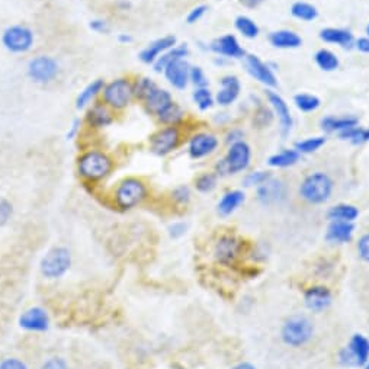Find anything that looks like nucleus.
Returning <instances> with one entry per match:
<instances>
[{
    "label": "nucleus",
    "instance_id": "f257e3e1",
    "mask_svg": "<svg viewBox=\"0 0 369 369\" xmlns=\"http://www.w3.org/2000/svg\"><path fill=\"white\" fill-rule=\"evenodd\" d=\"M333 179L324 172L308 175L300 187V195L308 204L320 205L328 202L333 193Z\"/></svg>",
    "mask_w": 369,
    "mask_h": 369
},
{
    "label": "nucleus",
    "instance_id": "f03ea898",
    "mask_svg": "<svg viewBox=\"0 0 369 369\" xmlns=\"http://www.w3.org/2000/svg\"><path fill=\"white\" fill-rule=\"evenodd\" d=\"M113 167V162L109 155L104 151H88L77 162L79 175L89 182H97L105 179Z\"/></svg>",
    "mask_w": 369,
    "mask_h": 369
},
{
    "label": "nucleus",
    "instance_id": "7ed1b4c3",
    "mask_svg": "<svg viewBox=\"0 0 369 369\" xmlns=\"http://www.w3.org/2000/svg\"><path fill=\"white\" fill-rule=\"evenodd\" d=\"M72 263V252L64 246H54L41 258L39 272L47 279H60L70 271Z\"/></svg>",
    "mask_w": 369,
    "mask_h": 369
},
{
    "label": "nucleus",
    "instance_id": "20e7f679",
    "mask_svg": "<svg viewBox=\"0 0 369 369\" xmlns=\"http://www.w3.org/2000/svg\"><path fill=\"white\" fill-rule=\"evenodd\" d=\"M252 160V149L246 141H237L231 144L225 158L217 164V175L227 176V175H237L243 172L250 164Z\"/></svg>",
    "mask_w": 369,
    "mask_h": 369
},
{
    "label": "nucleus",
    "instance_id": "39448f33",
    "mask_svg": "<svg viewBox=\"0 0 369 369\" xmlns=\"http://www.w3.org/2000/svg\"><path fill=\"white\" fill-rule=\"evenodd\" d=\"M314 334V328L311 321L304 316H294L282 325L281 337L283 343L292 348H301L307 345Z\"/></svg>",
    "mask_w": 369,
    "mask_h": 369
},
{
    "label": "nucleus",
    "instance_id": "423d86ee",
    "mask_svg": "<svg viewBox=\"0 0 369 369\" xmlns=\"http://www.w3.org/2000/svg\"><path fill=\"white\" fill-rule=\"evenodd\" d=\"M147 187L137 178L124 179L115 191V202L121 209H133L147 198Z\"/></svg>",
    "mask_w": 369,
    "mask_h": 369
},
{
    "label": "nucleus",
    "instance_id": "0eeeda50",
    "mask_svg": "<svg viewBox=\"0 0 369 369\" xmlns=\"http://www.w3.org/2000/svg\"><path fill=\"white\" fill-rule=\"evenodd\" d=\"M339 361L349 368L365 366L369 362V339L361 333L353 334L348 346L340 350Z\"/></svg>",
    "mask_w": 369,
    "mask_h": 369
},
{
    "label": "nucleus",
    "instance_id": "6e6552de",
    "mask_svg": "<svg viewBox=\"0 0 369 369\" xmlns=\"http://www.w3.org/2000/svg\"><path fill=\"white\" fill-rule=\"evenodd\" d=\"M2 44L10 53H28L34 46V32L28 26L12 25L5 30L2 35Z\"/></svg>",
    "mask_w": 369,
    "mask_h": 369
},
{
    "label": "nucleus",
    "instance_id": "1a4fd4ad",
    "mask_svg": "<svg viewBox=\"0 0 369 369\" xmlns=\"http://www.w3.org/2000/svg\"><path fill=\"white\" fill-rule=\"evenodd\" d=\"M104 101L109 108L122 109L129 106L134 96V86L129 79H117L104 88Z\"/></svg>",
    "mask_w": 369,
    "mask_h": 369
},
{
    "label": "nucleus",
    "instance_id": "9d476101",
    "mask_svg": "<svg viewBox=\"0 0 369 369\" xmlns=\"http://www.w3.org/2000/svg\"><path fill=\"white\" fill-rule=\"evenodd\" d=\"M180 143V131L178 126H164L150 138V150L155 155H167L178 149Z\"/></svg>",
    "mask_w": 369,
    "mask_h": 369
},
{
    "label": "nucleus",
    "instance_id": "9b49d317",
    "mask_svg": "<svg viewBox=\"0 0 369 369\" xmlns=\"http://www.w3.org/2000/svg\"><path fill=\"white\" fill-rule=\"evenodd\" d=\"M59 73V64L48 55H38L28 64V76L35 83H50Z\"/></svg>",
    "mask_w": 369,
    "mask_h": 369
},
{
    "label": "nucleus",
    "instance_id": "f8f14e48",
    "mask_svg": "<svg viewBox=\"0 0 369 369\" xmlns=\"http://www.w3.org/2000/svg\"><path fill=\"white\" fill-rule=\"evenodd\" d=\"M19 328L31 333H44L50 329L51 319L47 310L42 307H31L25 310L18 320Z\"/></svg>",
    "mask_w": 369,
    "mask_h": 369
},
{
    "label": "nucleus",
    "instance_id": "ddd939ff",
    "mask_svg": "<svg viewBox=\"0 0 369 369\" xmlns=\"http://www.w3.org/2000/svg\"><path fill=\"white\" fill-rule=\"evenodd\" d=\"M245 67L247 70V73L259 83L265 84L267 88H276L278 80L274 73V70L269 67V64L263 63L258 55L249 54L245 55Z\"/></svg>",
    "mask_w": 369,
    "mask_h": 369
},
{
    "label": "nucleus",
    "instance_id": "4468645a",
    "mask_svg": "<svg viewBox=\"0 0 369 369\" xmlns=\"http://www.w3.org/2000/svg\"><path fill=\"white\" fill-rule=\"evenodd\" d=\"M287 198V184L281 179L271 178L258 187V200L262 205L269 207L281 204Z\"/></svg>",
    "mask_w": 369,
    "mask_h": 369
},
{
    "label": "nucleus",
    "instance_id": "2eb2a0df",
    "mask_svg": "<svg viewBox=\"0 0 369 369\" xmlns=\"http://www.w3.org/2000/svg\"><path fill=\"white\" fill-rule=\"evenodd\" d=\"M266 97H267L269 104H271V108H272L274 113L279 120L282 137H287L291 133L292 124H294L291 111H290V106H288L287 101L281 95L274 92V91H267L266 92Z\"/></svg>",
    "mask_w": 369,
    "mask_h": 369
},
{
    "label": "nucleus",
    "instance_id": "dca6fc26",
    "mask_svg": "<svg viewBox=\"0 0 369 369\" xmlns=\"http://www.w3.org/2000/svg\"><path fill=\"white\" fill-rule=\"evenodd\" d=\"M220 146L217 135L209 133L195 134L189 141V155L192 159H204L207 155L214 153Z\"/></svg>",
    "mask_w": 369,
    "mask_h": 369
},
{
    "label": "nucleus",
    "instance_id": "f3484780",
    "mask_svg": "<svg viewBox=\"0 0 369 369\" xmlns=\"http://www.w3.org/2000/svg\"><path fill=\"white\" fill-rule=\"evenodd\" d=\"M209 50L218 55L225 57V59H245L246 55L245 48L240 46L238 39L231 34L216 38L209 44Z\"/></svg>",
    "mask_w": 369,
    "mask_h": 369
},
{
    "label": "nucleus",
    "instance_id": "a211bd4d",
    "mask_svg": "<svg viewBox=\"0 0 369 369\" xmlns=\"http://www.w3.org/2000/svg\"><path fill=\"white\" fill-rule=\"evenodd\" d=\"M241 241L234 236H223L214 246V256L220 263L230 265L233 263L241 252Z\"/></svg>",
    "mask_w": 369,
    "mask_h": 369
},
{
    "label": "nucleus",
    "instance_id": "6ab92c4d",
    "mask_svg": "<svg viewBox=\"0 0 369 369\" xmlns=\"http://www.w3.org/2000/svg\"><path fill=\"white\" fill-rule=\"evenodd\" d=\"M164 76L167 82L172 84L175 89L183 91L187 89L188 83H189V72H191V66L184 59H178L172 63H169L164 67Z\"/></svg>",
    "mask_w": 369,
    "mask_h": 369
},
{
    "label": "nucleus",
    "instance_id": "aec40b11",
    "mask_svg": "<svg viewBox=\"0 0 369 369\" xmlns=\"http://www.w3.org/2000/svg\"><path fill=\"white\" fill-rule=\"evenodd\" d=\"M176 42L178 39L175 35H166V37L155 39L150 42V44L140 53L138 55L140 60L146 64H154L155 60H158L162 54H164L170 48L176 47Z\"/></svg>",
    "mask_w": 369,
    "mask_h": 369
},
{
    "label": "nucleus",
    "instance_id": "412c9836",
    "mask_svg": "<svg viewBox=\"0 0 369 369\" xmlns=\"http://www.w3.org/2000/svg\"><path fill=\"white\" fill-rule=\"evenodd\" d=\"M332 292L329 288L325 287H311L305 291L304 295V301L308 310L316 311V313H320V311H324L325 308H329L332 304Z\"/></svg>",
    "mask_w": 369,
    "mask_h": 369
},
{
    "label": "nucleus",
    "instance_id": "4be33fe9",
    "mask_svg": "<svg viewBox=\"0 0 369 369\" xmlns=\"http://www.w3.org/2000/svg\"><path fill=\"white\" fill-rule=\"evenodd\" d=\"M220 84H221V89L217 92V96H216L217 104H220L221 106H229L234 104L241 92V83L238 77L231 76V75L224 76L220 80Z\"/></svg>",
    "mask_w": 369,
    "mask_h": 369
},
{
    "label": "nucleus",
    "instance_id": "5701e85b",
    "mask_svg": "<svg viewBox=\"0 0 369 369\" xmlns=\"http://www.w3.org/2000/svg\"><path fill=\"white\" fill-rule=\"evenodd\" d=\"M144 104H146V109L150 113L160 118L163 113L175 104V101H173L172 95H170V92H167L166 89L158 88L151 92V95L144 101Z\"/></svg>",
    "mask_w": 369,
    "mask_h": 369
},
{
    "label": "nucleus",
    "instance_id": "b1692460",
    "mask_svg": "<svg viewBox=\"0 0 369 369\" xmlns=\"http://www.w3.org/2000/svg\"><path fill=\"white\" fill-rule=\"evenodd\" d=\"M354 233V225L349 221H332L328 233H325V240L336 245H346L352 240Z\"/></svg>",
    "mask_w": 369,
    "mask_h": 369
},
{
    "label": "nucleus",
    "instance_id": "393cba45",
    "mask_svg": "<svg viewBox=\"0 0 369 369\" xmlns=\"http://www.w3.org/2000/svg\"><path fill=\"white\" fill-rule=\"evenodd\" d=\"M320 39L328 44H336L343 48H352L354 44L353 34L343 28H324L320 31Z\"/></svg>",
    "mask_w": 369,
    "mask_h": 369
},
{
    "label": "nucleus",
    "instance_id": "a878e982",
    "mask_svg": "<svg viewBox=\"0 0 369 369\" xmlns=\"http://www.w3.org/2000/svg\"><path fill=\"white\" fill-rule=\"evenodd\" d=\"M269 42L279 50H295L303 46V38L291 30H279L269 35Z\"/></svg>",
    "mask_w": 369,
    "mask_h": 369
},
{
    "label": "nucleus",
    "instance_id": "bb28decb",
    "mask_svg": "<svg viewBox=\"0 0 369 369\" xmlns=\"http://www.w3.org/2000/svg\"><path fill=\"white\" fill-rule=\"evenodd\" d=\"M358 124L359 120L353 115H342V117L329 115L321 118L320 121V126L324 133H337V134L352 129V126H357Z\"/></svg>",
    "mask_w": 369,
    "mask_h": 369
},
{
    "label": "nucleus",
    "instance_id": "cd10ccee",
    "mask_svg": "<svg viewBox=\"0 0 369 369\" xmlns=\"http://www.w3.org/2000/svg\"><path fill=\"white\" fill-rule=\"evenodd\" d=\"M86 121L91 126H93V129H105V126L113 122V117L111 111L108 109V105L97 102L93 104L92 108H89L86 113Z\"/></svg>",
    "mask_w": 369,
    "mask_h": 369
},
{
    "label": "nucleus",
    "instance_id": "c85d7f7f",
    "mask_svg": "<svg viewBox=\"0 0 369 369\" xmlns=\"http://www.w3.org/2000/svg\"><path fill=\"white\" fill-rule=\"evenodd\" d=\"M245 200H246L245 192H241V191L227 192L223 195V198L217 205V212L221 217H229L233 214L234 211L240 208L241 204H245Z\"/></svg>",
    "mask_w": 369,
    "mask_h": 369
},
{
    "label": "nucleus",
    "instance_id": "c756f323",
    "mask_svg": "<svg viewBox=\"0 0 369 369\" xmlns=\"http://www.w3.org/2000/svg\"><path fill=\"white\" fill-rule=\"evenodd\" d=\"M301 159V154L298 153L295 149H283L279 153H275L274 155L267 159V164L271 167H279L285 169L296 164Z\"/></svg>",
    "mask_w": 369,
    "mask_h": 369
},
{
    "label": "nucleus",
    "instance_id": "7c9ffc66",
    "mask_svg": "<svg viewBox=\"0 0 369 369\" xmlns=\"http://www.w3.org/2000/svg\"><path fill=\"white\" fill-rule=\"evenodd\" d=\"M359 217V209L350 204H337L332 207L328 212L330 221H349L353 223Z\"/></svg>",
    "mask_w": 369,
    "mask_h": 369
},
{
    "label": "nucleus",
    "instance_id": "2f4dec72",
    "mask_svg": "<svg viewBox=\"0 0 369 369\" xmlns=\"http://www.w3.org/2000/svg\"><path fill=\"white\" fill-rule=\"evenodd\" d=\"M189 55V48L187 44H183V46H176L173 48H170L169 51H166L164 54H162L158 60H155V63L153 64L154 66V70L158 73L163 72L164 67L169 64V63H172L178 59H184V57H188Z\"/></svg>",
    "mask_w": 369,
    "mask_h": 369
},
{
    "label": "nucleus",
    "instance_id": "473e14b6",
    "mask_svg": "<svg viewBox=\"0 0 369 369\" xmlns=\"http://www.w3.org/2000/svg\"><path fill=\"white\" fill-rule=\"evenodd\" d=\"M104 88H105V83L102 79H96L92 83H89L88 86L79 93L77 101H76V108L83 109L91 101H93L97 93H101L104 91Z\"/></svg>",
    "mask_w": 369,
    "mask_h": 369
},
{
    "label": "nucleus",
    "instance_id": "72a5a7b5",
    "mask_svg": "<svg viewBox=\"0 0 369 369\" xmlns=\"http://www.w3.org/2000/svg\"><path fill=\"white\" fill-rule=\"evenodd\" d=\"M291 13L294 18L304 21V22H313L319 18L317 8L308 2H303V0H300V2H295L291 6Z\"/></svg>",
    "mask_w": 369,
    "mask_h": 369
},
{
    "label": "nucleus",
    "instance_id": "f704fd0d",
    "mask_svg": "<svg viewBox=\"0 0 369 369\" xmlns=\"http://www.w3.org/2000/svg\"><path fill=\"white\" fill-rule=\"evenodd\" d=\"M314 60H316V64L323 70V72H334V70H337L340 66L337 55L333 51L325 50V48H321L316 53Z\"/></svg>",
    "mask_w": 369,
    "mask_h": 369
},
{
    "label": "nucleus",
    "instance_id": "c9c22d12",
    "mask_svg": "<svg viewBox=\"0 0 369 369\" xmlns=\"http://www.w3.org/2000/svg\"><path fill=\"white\" fill-rule=\"evenodd\" d=\"M339 138L343 141H349L353 146H362L369 141V129L363 126H352V129L339 133Z\"/></svg>",
    "mask_w": 369,
    "mask_h": 369
},
{
    "label": "nucleus",
    "instance_id": "e433bc0d",
    "mask_svg": "<svg viewBox=\"0 0 369 369\" xmlns=\"http://www.w3.org/2000/svg\"><path fill=\"white\" fill-rule=\"evenodd\" d=\"M234 26L241 35H243L245 38H249V39L256 38L261 34V28L258 26V23L245 15H240L236 18Z\"/></svg>",
    "mask_w": 369,
    "mask_h": 369
},
{
    "label": "nucleus",
    "instance_id": "4c0bfd02",
    "mask_svg": "<svg viewBox=\"0 0 369 369\" xmlns=\"http://www.w3.org/2000/svg\"><path fill=\"white\" fill-rule=\"evenodd\" d=\"M294 104L301 112H314L320 108L321 101H320V97L316 95L298 93L294 97Z\"/></svg>",
    "mask_w": 369,
    "mask_h": 369
},
{
    "label": "nucleus",
    "instance_id": "58836bf2",
    "mask_svg": "<svg viewBox=\"0 0 369 369\" xmlns=\"http://www.w3.org/2000/svg\"><path fill=\"white\" fill-rule=\"evenodd\" d=\"M325 137H308L305 140H301L298 141V143H295V150L300 153V154H311V153H316L319 151L324 144H325Z\"/></svg>",
    "mask_w": 369,
    "mask_h": 369
},
{
    "label": "nucleus",
    "instance_id": "ea45409f",
    "mask_svg": "<svg viewBox=\"0 0 369 369\" xmlns=\"http://www.w3.org/2000/svg\"><path fill=\"white\" fill-rule=\"evenodd\" d=\"M158 83H155L154 80L149 79V77H143L140 79L135 84H134V96L138 97L140 101H146V99L151 95V92L154 89H158Z\"/></svg>",
    "mask_w": 369,
    "mask_h": 369
},
{
    "label": "nucleus",
    "instance_id": "a19ab883",
    "mask_svg": "<svg viewBox=\"0 0 369 369\" xmlns=\"http://www.w3.org/2000/svg\"><path fill=\"white\" fill-rule=\"evenodd\" d=\"M192 99L195 105L201 111H208L214 105V96H212L211 91L208 88H196V91L192 95Z\"/></svg>",
    "mask_w": 369,
    "mask_h": 369
},
{
    "label": "nucleus",
    "instance_id": "79ce46f5",
    "mask_svg": "<svg viewBox=\"0 0 369 369\" xmlns=\"http://www.w3.org/2000/svg\"><path fill=\"white\" fill-rule=\"evenodd\" d=\"M183 115H184V112L183 109L175 102L172 106H170L163 115L159 118L160 122H163L164 125L167 126H176L182 120H183Z\"/></svg>",
    "mask_w": 369,
    "mask_h": 369
},
{
    "label": "nucleus",
    "instance_id": "37998d69",
    "mask_svg": "<svg viewBox=\"0 0 369 369\" xmlns=\"http://www.w3.org/2000/svg\"><path fill=\"white\" fill-rule=\"evenodd\" d=\"M218 175L217 173H204L195 180V187L201 193H209L217 188Z\"/></svg>",
    "mask_w": 369,
    "mask_h": 369
},
{
    "label": "nucleus",
    "instance_id": "c03bdc74",
    "mask_svg": "<svg viewBox=\"0 0 369 369\" xmlns=\"http://www.w3.org/2000/svg\"><path fill=\"white\" fill-rule=\"evenodd\" d=\"M274 111L266 108L265 105H261L256 112H254V118H253V124L258 126V129H265L269 124L272 122L274 120Z\"/></svg>",
    "mask_w": 369,
    "mask_h": 369
},
{
    "label": "nucleus",
    "instance_id": "a18cd8bd",
    "mask_svg": "<svg viewBox=\"0 0 369 369\" xmlns=\"http://www.w3.org/2000/svg\"><path fill=\"white\" fill-rule=\"evenodd\" d=\"M272 178V175L269 172H265V170H258V172H253V173H249L245 179H243V183L245 187L247 188H252V187H261L262 183H265L266 180H269Z\"/></svg>",
    "mask_w": 369,
    "mask_h": 369
},
{
    "label": "nucleus",
    "instance_id": "49530a36",
    "mask_svg": "<svg viewBox=\"0 0 369 369\" xmlns=\"http://www.w3.org/2000/svg\"><path fill=\"white\" fill-rule=\"evenodd\" d=\"M189 80L195 84L196 88H208V83H209L205 72L202 70V67H200V66L191 67Z\"/></svg>",
    "mask_w": 369,
    "mask_h": 369
},
{
    "label": "nucleus",
    "instance_id": "de8ad7c7",
    "mask_svg": "<svg viewBox=\"0 0 369 369\" xmlns=\"http://www.w3.org/2000/svg\"><path fill=\"white\" fill-rule=\"evenodd\" d=\"M191 196H192L191 189L189 187H187V184H180V187L175 188L172 192L173 201L179 205H187L191 201Z\"/></svg>",
    "mask_w": 369,
    "mask_h": 369
},
{
    "label": "nucleus",
    "instance_id": "09e8293b",
    "mask_svg": "<svg viewBox=\"0 0 369 369\" xmlns=\"http://www.w3.org/2000/svg\"><path fill=\"white\" fill-rule=\"evenodd\" d=\"M13 207L8 200L0 198V227L8 224V221L12 218Z\"/></svg>",
    "mask_w": 369,
    "mask_h": 369
},
{
    "label": "nucleus",
    "instance_id": "8fccbe9b",
    "mask_svg": "<svg viewBox=\"0 0 369 369\" xmlns=\"http://www.w3.org/2000/svg\"><path fill=\"white\" fill-rule=\"evenodd\" d=\"M187 230H188V224L183 223V221H176L173 224L169 225V236L172 238H180L183 237L184 234H187Z\"/></svg>",
    "mask_w": 369,
    "mask_h": 369
},
{
    "label": "nucleus",
    "instance_id": "3c124183",
    "mask_svg": "<svg viewBox=\"0 0 369 369\" xmlns=\"http://www.w3.org/2000/svg\"><path fill=\"white\" fill-rule=\"evenodd\" d=\"M358 254H359V258L369 263V233L363 234L359 241H358Z\"/></svg>",
    "mask_w": 369,
    "mask_h": 369
},
{
    "label": "nucleus",
    "instance_id": "603ef678",
    "mask_svg": "<svg viewBox=\"0 0 369 369\" xmlns=\"http://www.w3.org/2000/svg\"><path fill=\"white\" fill-rule=\"evenodd\" d=\"M208 10V6L207 5H200V6H196L193 8L189 13H188V17H187V22L189 25L192 23H196L198 21H201L204 18V15L207 13Z\"/></svg>",
    "mask_w": 369,
    "mask_h": 369
},
{
    "label": "nucleus",
    "instance_id": "864d4df0",
    "mask_svg": "<svg viewBox=\"0 0 369 369\" xmlns=\"http://www.w3.org/2000/svg\"><path fill=\"white\" fill-rule=\"evenodd\" d=\"M39 369H70V368H68L66 359H63L60 357H53L42 363Z\"/></svg>",
    "mask_w": 369,
    "mask_h": 369
},
{
    "label": "nucleus",
    "instance_id": "5fc2aeb1",
    "mask_svg": "<svg viewBox=\"0 0 369 369\" xmlns=\"http://www.w3.org/2000/svg\"><path fill=\"white\" fill-rule=\"evenodd\" d=\"M0 369H30L19 358H5L0 362Z\"/></svg>",
    "mask_w": 369,
    "mask_h": 369
},
{
    "label": "nucleus",
    "instance_id": "6e6d98bb",
    "mask_svg": "<svg viewBox=\"0 0 369 369\" xmlns=\"http://www.w3.org/2000/svg\"><path fill=\"white\" fill-rule=\"evenodd\" d=\"M89 28L92 31H95L97 34H108L109 32V25L104 19H93V21H91Z\"/></svg>",
    "mask_w": 369,
    "mask_h": 369
},
{
    "label": "nucleus",
    "instance_id": "4d7b16f0",
    "mask_svg": "<svg viewBox=\"0 0 369 369\" xmlns=\"http://www.w3.org/2000/svg\"><path fill=\"white\" fill-rule=\"evenodd\" d=\"M243 137H245V133L241 130H231L229 134H227V143L231 146L237 143V141H243Z\"/></svg>",
    "mask_w": 369,
    "mask_h": 369
},
{
    "label": "nucleus",
    "instance_id": "13d9d810",
    "mask_svg": "<svg viewBox=\"0 0 369 369\" xmlns=\"http://www.w3.org/2000/svg\"><path fill=\"white\" fill-rule=\"evenodd\" d=\"M354 46H357L358 51L363 54H369V37H362L359 39L354 41Z\"/></svg>",
    "mask_w": 369,
    "mask_h": 369
},
{
    "label": "nucleus",
    "instance_id": "bf43d9fd",
    "mask_svg": "<svg viewBox=\"0 0 369 369\" xmlns=\"http://www.w3.org/2000/svg\"><path fill=\"white\" fill-rule=\"evenodd\" d=\"M238 2H240V5H243L247 9H256L261 5H263L265 2H267V0H238Z\"/></svg>",
    "mask_w": 369,
    "mask_h": 369
},
{
    "label": "nucleus",
    "instance_id": "052dcab7",
    "mask_svg": "<svg viewBox=\"0 0 369 369\" xmlns=\"http://www.w3.org/2000/svg\"><path fill=\"white\" fill-rule=\"evenodd\" d=\"M79 129H80V120H76V121L73 122V125H72V129H70V131L67 133V138H68V140H72V138L76 135V133L79 131Z\"/></svg>",
    "mask_w": 369,
    "mask_h": 369
},
{
    "label": "nucleus",
    "instance_id": "680f3d73",
    "mask_svg": "<svg viewBox=\"0 0 369 369\" xmlns=\"http://www.w3.org/2000/svg\"><path fill=\"white\" fill-rule=\"evenodd\" d=\"M118 41L121 42V44H129V42L133 41V37L129 35V34H120L118 35Z\"/></svg>",
    "mask_w": 369,
    "mask_h": 369
},
{
    "label": "nucleus",
    "instance_id": "e2e57ef3",
    "mask_svg": "<svg viewBox=\"0 0 369 369\" xmlns=\"http://www.w3.org/2000/svg\"><path fill=\"white\" fill-rule=\"evenodd\" d=\"M233 369H258V368L254 365H252V363H249V362H243V363L236 365Z\"/></svg>",
    "mask_w": 369,
    "mask_h": 369
},
{
    "label": "nucleus",
    "instance_id": "0e129e2a",
    "mask_svg": "<svg viewBox=\"0 0 369 369\" xmlns=\"http://www.w3.org/2000/svg\"><path fill=\"white\" fill-rule=\"evenodd\" d=\"M366 35H368V37H369V23H368V25H366Z\"/></svg>",
    "mask_w": 369,
    "mask_h": 369
},
{
    "label": "nucleus",
    "instance_id": "69168bd1",
    "mask_svg": "<svg viewBox=\"0 0 369 369\" xmlns=\"http://www.w3.org/2000/svg\"><path fill=\"white\" fill-rule=\"evenodd\" d=\"M365 369H369V362L365 365Z\"/></svg>",
    "mask_w": 369,
    "mask_h": 369
}]
</instances>
